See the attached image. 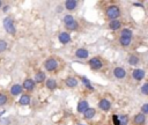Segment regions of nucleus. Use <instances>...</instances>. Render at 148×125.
Listing matches in <instances>:
<instances>
[{
	"mask_svg": "<svg viewBox=\"0 0 148 125\" xmlns=\"http://www.w3.org/2000/svg\"><path fill=\"white\" fill-rule=\"evenodd\" d=\"M105 15L108 19H110L111 21L112 20H118V17L121 16V9L118 6L116 5H111L106 8V12H105Z\"/></svg>",
	"mask_w": 148,
	"mask_h": 125,
	"instance_id": "1",
	"label": "nucleus"
},
{
	"mask_svg": "<svg viewBox=\"0 0 148 125\" xmlns=\"http://www.w3.org/2000/svg\"><path fill=\"white\" fill-rule=\"evenodd\" d=\"M4 27H5V30L7 31V33L12 36H14L16 34V28L14 26V21L12 17H6L4 20Z\"/></svg>",
	"mask_w": 148,
	"mask_h": 125,
	"instance_id": "2",
	"label": "nucleus"
},
{
	"mask_svg": "<svg viewBox=\"0 0 148 125\" xmlns=\"http://www.w3.org/2000/svg\"><path fill=\"white\" fill-rule=\"evenodd\" d=\"M44 69L49 72H52V71H56L58 69V61L54 59V58H49L44 61Z\"/></svg>",
	"mask_w": 148,
	"mask_h": 125,
	"instance_id": "3",
	"label": "nucleus"
},
{
	"mask_svg": "<svg viewBox=\"0 0 148 125\" xmlns=\"http://www.w3.org/2000/svg\"><path fill=\"white\" fill-rule=\"evenodd\" d=\"M89 66H90L92 70L98 71V70H101V69L103 67V61H102L100 58L94 57V58H92V59L89 60Z\"/></svg>",
	"mask_w": 148,
	"mask_h": 125,
	"instance_id": "4",
	"label": "nucleus"
},
{
	"mask_svg": "<svg viewBox=\"0 0 148 125\" xmlns=\"http://www.w3.org/2000/svg\"><path fill=\"white\" fill-rule=\"evenodd\" d=\"M35 86H36V83L33 79H25L23 85H22V88L25 89L27 91H31V90L35 89Z\"/></svg>",
	"mask_w": 148,
	"mask_h": 125,
	"instance_id": "5",
	"label": "nucleus"
},
{
	"mask_svg": "<svg viewBox=\"0 0 148 125\" xmlns=\"http://www.w3.org/2000/svg\"><path fill=\"white\" fill-rule=\"evenodd\" d=\"M75 57L79 58V59H87L89 57V51L87 49H83V48H80L75 51Z\"/></svg>",
	"mask_w": 148,
	"mask_h": 125,
	"instance_id": "6",
	"label": "nucleus"
},
{
	"mask_svg": "<svg viewBox=\"0 0 148 125\" xmlns=\"http://www.w3.org/2000/svg\"><path fill=\"white\" fill-rule=\"evenodd\" d=\"M145 75H146V73H145V71L141 70V69H137V70H134V71L132 72V77H133V79H134L135 81H141V80L145 78Z\"/></svg>",
	"mask_w": 148,
	"mask_h": 125,
	"instance_id": "7",
	"label": "nucleus"
},
{
	"mask_svg": "<svg viewBox=\"0 0 148 125\" xmlns=\"http://www.w3.org/2000/svg\"><path fill=\"white\" fill-rule=\"evenodd\" d=\"M145 123H146V116L145 115L139 112L134 116V118H133V124L134 125H143Z\"/></svg>",
	"mask_w": 148,
	"mask_h": 125,
	"instance_id": "8",
	"label": "nucleus"
},
{
	"mask_svg": "<svg viewBox=\"0 0 148 125\" xmlns=\"http://www.w3.org/2000/svg\"><path fill=\"white\" fill-rule=\"evenodd\" d=\"M58 40H59V42H60L62 44H67V43L71 42V35L68 33H65V31H63V33L59 34Z\"/></svg>",
	"mask_w": 148,
	"mask_h": 125,
	"instance_id": "9",
	"label": "nucleus"
},
{
	"mask_svg": "<svg viewBox=\"0 0 148 125\" xmlns=\"http://www.w3.org/2000/svg\"><path fill=\"white\" fill-rule=\"evenodd\" d=\"M113 75L117 78V79H124L126 77V71L123 69V67H116L113 70Z\"/></svg>",
	"mask_w": 148,
	"mask_h": 125,
	"instance_id": "10",
	"label": "nucleus"
},
{
	"mask_svg": "<svg viewBox=\"0 0 148 125\" xmlns=\"http://www.w3.org/2000/svg\"><path fill=\"white\" fill-rule=\"evenodd\" d=\"M98 108H100L101 110H103V111H109L110 108H111V103H110V101H108V100H105V99H102V100L98 102Z\"/></svg>",
	"mask_w": 148,
	"mask_h": 125,
	"instance_id": "11",
	"label": "nucleus"
},
{
	"mask_svg": "<svg viewBox=\"0 0 148 125\" xmlns=\"http://www.w3.org/2000/svg\"><path fill=\"white\" fill-rule=\"evenodd\" d=\"M88 108H89V106H88V101H86V100H80L79 101V103H78V111L80 112V114H83Z\"/></svg>",
	"mask_w": 148,
	"mask_h": 125,
	"instance_id": "12",
	"label": "nucleus"
},
{
	"mask_svg": "<svg viewBox=\"0 0 148 125\" xmlns=\"http://www.w3.org/2000/svg\"><path fill=\"white\" fill-rule=\"evenodd\" d=\"M78 83H79V81H78V79L74 78V77H68V78H66V80H65V85H66L67 87H70V88L76 87Z\"/></svg>",
	"mask_w": 148,
	"mask_h": 125,
	"instance_id": "13",
	"label": "nucleus"
},
{
	"mask_svg": "<svg viewBox=\"0 0 148 125\" xmlns=\"http://www.w3.org/2000/svg\"><path fill=\"white\" fill-rule=\"evenodd\" d=\"M22 90H23L22 86L19 85V83H15V85H13L12 88H11V94H12L13 96H17V95H20V94L22 93Z\"/></svg>",
	"mask_w": 148,
	"mask_h": 125,
	"instance_id": "14",
	"label": "nucleus"
},
{
	"mask_svg": "<svg viewBox=\"0 0 148 125\" xmlns=\"http://www.w3.org/2000/svg\"><path fill=\"white\" fill-rule=\"evenodd\" d=\"M76 6H78V1H75V0H67L65 3V8L67 11H74Z\"/></svg>",
	"mask_w": 148,
	"mask_h": 125,
	"instance_id": "15",
	"label": "nucleus"
},
{
	"mask_svg": "<svg viewBox=\"0 0 148 125\" xmlns=\"http://www.w3.org/2000/svg\"><path fill=\"white\" fill-rule=\"evenodd\" d=\"M96 115V110L94 108H88L84 112H83V116L86 119H92L94 116Z\"/></svg>",
	"mask_w": 148,
	"mask_h": 125,
	"instance_id": "16",
	"label": "nucleus"
},
{
	"mask_svg": "<svg viewBox=\"0 0 148 125\" xmlns=\"http://www.w3.org/2000/svg\"><path fill=\"white\" fill-rule=\"evenodd\" d=\"M34 81H35V83H36V82H37V83H42V82H44V81H45V73H44V72H42V71L37 72V73L35 74V79H34Z\"/></svg>",
	"mask_w": 148,
	"mask_h": 125,
	"instance_id": "17",
	"label": "nucleus"
},
{
	"mask_svg": "<svg viewBox=\"0 0 148 125\" xmlns=\"http://www.w3.org/2000/svg\"><path fill=\"white\" fill-rule=\"evenodd\" d=\"M30 96L28 95V94H24V95H22L21 97H20V100H19V103L21 104V106H29L30 104Z\"/></svg>",
	"mask_w": 148,
	"mask_h": 125,
	"instance_id": "18",
	"label": "nucleus"
},
{
	"mask_svg": "<svg viewBox=\"0 0 148 125\" xmlns=\"http://www.w3.org/2000/svg\"><path fill=\"white\" fill-rule=\"evenodd\" d=\"M122 27V22L119 21V20H112V21H110V23H109V28L111 29V30H118Z\"/></svg>",
	"mask_w": 148,
	"mask_h": 125,
	"instance_id": "19",
	"label": "nucleus"
},
{
	"mask_svg": "<svg viewBox=\"0 0 148 125\" xmlns=\"http://www.w3.org/2000/svg\"><path fill=\"white\" fill-rule=\"evenodd\" d=\"M45 86H46V88L48 89H50V90H53V89H56L57 88V81L54 80V79H48L46 80V82H45Z\"/></svg>",
	"mask_w": 148,
	"mask_h": 125,
	"instance_id": "20",
	"label": "nucleus"
},
{
	"mask_svg": "<svg viewBox=\"0 0 148 125\" xmlns=\"http://www.w3.org/2000/svg\"><path fill=\"white\" fill-rule=\"evenodd\" d=\"M119 43H121L122 46H125L126 48V46H129L132 43V37H123V36H121Z\"/></svg>",
	"mask_w": 148,
	"mask_h": 125,
	"instance_id": "21",
	"label": "nucleus"
},
{
	"mask_svg": "<svg viewBox=\"0 0 148 125\" xmlns=\"http://www.w3.org/2000/svg\"><path fill=\"white\" fill-rule=\"evenodd\" d=\"M127 61H129V64H130V65L135 66V65H138V64H139L140 59H139V57H137L135 54H132V56H130V57H129Z\"/></svg>",
	"mask_w": 148,
	"mask_h": 125,
	"instance_id": "22",
	"label": "nucleus"
},
{
	"mask_svg": "<svg viewBox=\"0 0 148 125\" xmlns=\"http://www.w3.org/2000/svg\"><path fill=\"white\" fill-rule=\"evenodd\" d=\"M127 124H129V116L127 115L118 116V125H127Z\"/></svg>",
	"mask_w": 148,
	"mask_h": 125,
	"instance_id": "23",
	"label": "nucleus"
},
{
	"mask_svg": "<svg viewBox=\"0 0 148 125\" xmlns=\"http://www.w3.org/2000/svg\"><path fill=\"white\" fill-rule=\"evenodd\" d=\"M132 35H133L132 30H131V29H129V28L123 29V30H122V33H121V36H123V37H132Z\"/></svg>",
	"mask_w": 148,
	"mask_h": 125,
	"instance_id": "24",
	"label": "nucleus"
},
{
	"mask_svg": "<svg viewBox=\"0 0 148 125\" xmlns=\"http://www.w3.org/2000/svg\"><path fill=\"white\" fill-rule=\"evenodd\" d=\"M7 102H8V97L5 95L4 93H0V107L7 104Z\"/></svg>",
	"mask_w": 148,
	"mask_h": 125,
	"instance_id": "25",
	"label": "nucleus"
},
{
	"mask_svg": "<svg viewBox=\"0 0 148 125\" xmlns=\"http://www.w3.org/2000/svg\"><path fill=\"white\" fill-rule=\"evenodd\" d=\"M81 80H82V82L84 83V86H86V87H87L88 89H90V90H94V87H93V85L90 83V81L88 80V79H87L86 77H82V79H81Z\"/></svg>",
	"mask_w": 148,
	"mask_h": 125,
	"instance_id": "26",
	"label": "nucleus"
},
{
	"mask_svg": "<svg viewBox=\"0 0 148 125\" xmlns=\"http://www.w3.org/2000/svg\"><path fill=\"white\" fill-rule=\"evenodd\" d=\"M66 28H67L68 30H76V29L79 28V23H78L76 21H73L72 23L67 24V26H66Z\"/></svg>",
	"mask_w": 148,
	"mask_h": 125,
	"instance_id": "27",
	"label": "nucleus"
},
{
	"mask_svg": "<svg viewBox=\"0 0 148 125\" xmlns=\"http://www.w3.org/2000/svg\"><path fill=\"white\" fill-rule=\"evenodd\" d=\"M73 21H75L74 20V17L72 16V15H65V17H64V23H65V26H67V24H70V23H72Z\"/></svg>",
	"mask_w": 148,
	"mask_h": 125,
	"instance_id": "28",
	"label": "nucleus"
},
{
	"mask_svg": "<svg viewBox=\"0 0 148 125\" xmlns=\"http://www.w3.org/2000/svg\"><path fill=\"white\" fill-rule=\"evenodd\" d=\"M7 42L4 41V40H0V52H4L7 50Z\"/></svg>",
	"mask_w": 148,
	"mask_h": 125,
	"instance_id": "29",
	"label": "nucleus"
},
{
	"mask_svg": "<svg viewBox=\"0 0 148 125\" xmlns=\"http://www.w3.org/2000/svg\"><path fill=\"white\" fill-rule=\"evenodd\" d=\"M141 91H142L143 95H148V83H147V82L142 85V87H141Z\"/></svg>",
	"mask_w": 148,
	"mask_h": 125,
	"instance_id": "30",
	"label": "nucleus"
},
{
	"mask_svg": "<svg viewBox=\"0 0 148 125\" xmlns=\"http://www.w3.org/2000/svg\"><path fill=\"white\" fill-rule=\"evenodd\" d=\"M141 114H142V115L148 114V103H145V104L141 107Z\"/></svg>",
	"mask_w": 148,
	"mask_h": 125,
	"instance_id": "31",
	"label": "nucleus"
},
{
	"mask_svg": "<svg viewBox=\"0 0 148 125\" xmlns=\"http://www.w3.org/2000/svg\"><path fill=\"white\" fill-rule=\"evenodd\" d=\"M113 123H115V125H118V116H116V115H113Z\"/></svg>",
	"mask_w": 148,
	"mask_h": 125,
	"instance_id": "32",
	"label": "nucleus"
},
{
	"mask_svg": "<svg viewBox=\"0 0 148 125\" xmlns=\"http://www.w3.org/2000/svg\"><path fill=\"white\" fill-rule=\"evenodd\" d=\"M134 6H140V7H142V4H141V3H134Z\"/></svg>",
	"mask_w": 148,
	"mask_h": 125,
	"instance_id": "33",
	"label": "nucleus"
},
{
	"mask_svg": "<svg viewBox=\"0 0 148 125\" xmlns=\"http://www.w3.org/2000/svg\"><path fill=\"white\" fill-rule=\"evenodd\" d=\"M8 8H9V6H5V7H4V12H7Z\"/></svg>",
	"mask_w": 148,
	"mask_h": 125,
	"instance_id": "34",
	"label": "nucleus"
},
{
	"mask_svg": "<svg viewBox=\"0 0 148 125\" xmlns=\"http://www.w3.org/2000/svg\"><path fill=\"white\" fill-rule=\"evenodd\" d=\"M1 7H3V1L0 0V8H1Z\"/></svg>",
	"mask_w": 148,
	"mask_h": 125,
	"instance_id": "35",
	"label": "nucleus"
}]
</instances>
